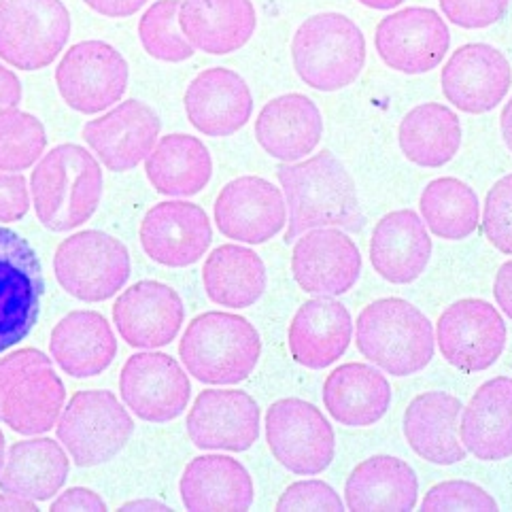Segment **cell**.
<instances>
[{
    "mask_svg": "<svg viewBox=\"0 0 512 512\" xmlns=\"http://www.w3.org/2000/svg\"><path fill=\"white\" fill-rule=\"evenodd\" d=\"M277 179L287 204L285 245H294L296 238L315 228H364L355 181L332 151L323 149L302 162L279 166Z\"/></svg>",
    "mask_w": 512,
    "mask_h": 512,
    "instance_id": "1",
    "label": "cell"
},
{
    "mask_svg": "<svg viewBox=\"0 0 512 512\" xmlns=\"http://www.w3.org/2000/svg\"><path fill=\"white\" fill-rule=\"evenodd\" d=\"M30 198L49 232L88 224L102 200V168L94 153L75 143L49 149L30 175Z\"/></svg>",
    "mask_w": 512,
    "mask_h": 512,
    "instance_id": "2",
    "label": "cell"
},
{
    "mask_svg": "<svg viewBox=\"0 0 512 512\" xmlns=\"http://www.w3.org/2000/svg\"><path fill=\"white\" fill-rule=\"evenodd\" d=\"M179 355L187 374L204 385H236L251 377L262 357V338L241 315L209 311L183 332Z\"/></svg>",
    "mask_w": 512,
    "mask_h": 512,
    "instance_id": "3",
    "label": "cell"
},
{
    "mask_svg": "<svg viewBox=\"0 0 512 512\" xmlns=\"http://www.w3.org/2000/svg\"><path fill=\"white\" fill-rule=\"evenodd\" d=\"M355 343L366 360L383 372L411 377L432 362L436 332L415 304L402 298H381L357 317Z\"/></svg>",
    "mask_w": 512,
    "mask_h": 512,
    "instance_id": "4",
    "label": "cell"
},
{
    "mask_svg": "<svg viewBox=\"0 0 512 512\" xmlns=\"http://www.w3.org/2000/svg\"><path fill=\"white\" fill-rule=\"evenodd\" d=\"M296 75L317 92L349 88L366 64L362 28L343 13H317L304 20L292 39Z\"/></svg>",
    "mask_w": 512,
    "mask_h": 512,
    "instance_id": "5",
    "label": "cell"
},
{
    "mask_svg": "<svg viewBox=\"0 0 512 512\" xmlns=\"http://www.w3.org/2000/svg\"><path fill=\"white\" fill-rule=\"evenodd\" d=\"M56 434L75 466L96 468L122 453L134 434V421L113 391L83 389L66 402Z\"/></svg>",
    "mask_w": 512,
    "mask_h": 512,
    "instance_id": "6",
    "label": "cell"
},
{
    "mask_svg": "<svg viewBox=\"0 0 512 512\" xmlns=\"http://www.w3.org/2000/svg\"><path fill=\"white\" fill-rule=\"evenodd\" d=\"M54 275L68 296L105 302L124 289L132 275L130 251L107 232L81 230L58 245Z\"/></svg>",
    "mask_w": 512,
    "mask_h": 512,
    "instance_id": "7",
    "label": "cell"
},
{
    "mask_svg": "<svg viewBox=\"0 0 512 512\" xmlns=\"http://www.w3.org/2000/svg\"><path fill=\"white\" fill-rule=\"evenodd\" d=\"M71 39V13L62 0H0V60L41 71Z\"/></svg>",
    "mask_w": 512,
    "mask_h": 512,
    "instance_id": "8",
    "label": "cell"
},
{
    "mask_svg": "<svg viewBox=\"0 0 512 512\" xmlns=\"http://www.w3.org/2000/svg\"><path fill=\"white\" fill-rule=\"evenodd\" d=\"M266 442L272 457L298 476L321 474L334 462V428L315 404L300 398H283L268 406Z\"/></svg>",
    "mask_w": 512,
    "mask_h": 512,
    "instance_id": "9",
    "label": "cell"
},
{
    "mask_svg": "<svg viewBox=\"0 0 512 512\" xmlns=\"http://www.w3.org/2000/svg\"><path fill=\"white\" fill-rule=\"evenodd\" d=\"M43 266L22 234L0 226V353L20 345L39 321Z\"/></svg>",
    "mask_w": 512,
    "mask_h": 512,
    "instance_id": "10",
    "label": "cell"
},
{
    "mask_svg": "<svg viewBox=\"0 0 512 512\" xmlns=\"http://www.w3.org/2000/svg\"><path fill=\"white\" fill-rule=\"evenodd\" d=\"M130 81L126 58L105 41H81L64 51L56 85L66 107L98 115L124 98Z\"/></svg>",
    "mask_w": 512,
    "mask_h": 512,
    "instance_id": "11",
    "label": "cell"
},
{
    "mask_svg": "<svg viewBox=\"0 0 512 512\" xmlns=\"http://www.w3.org/2000/svg\"><path fill=\"white\" fill-rule=\"evenodd\" d=\"M508 330L496 306L481 298L453 302L436 321V343L449 366L466 374L496 364L506 349Z\"/></svg>",
    "mask_w": 512,
    "mask_h": 512,
    "instance_id": "12",
    "label": "cell"
},
{
    "mask_svg": "<svg viewBox=\"0 0 512 512\" xmlns=\"http://www.w3.org/2000/svg\"><path fill=\"white\" fill-rule=\"evenodd\" d=\"M119 396L139 419L168 423L190 404L192 383L173 355L151 349L128 357L119 372Z\"/></svg>",
    "mask_w": 512,
    "mask_h": 512,
    "instance_id": "13",
    "label": "cell"
},
{
    "mask_svg": "<svg viewBox=\"0 0 512 512\" xmlns=\"http://www.w3.org/2000/svg\"><path fill=\"white\" fill-rule=\"evenodd\" d=\"M374 47L391 71L425 75L447 58L451 32L434 9L408 7L383 17L374 32Z\"/></svg>",
    "mask_w": 512,
    "mask_h": 512,
    "instance_id": "14",
    "label": "cell"
},
{
    "mask_svg": "<svg viewBox=\"0 0 512 512\" xmlns=\"http://www.w3.org/2000/svg\"><path fill=\"white\" fill-rule=\"evenodd\" d=\"M262 411L247 391L204 389L185 419V430L202 451H249L260 438Z\"/></svg>",
    "mask_w": 512,
    "mask_h": 512,
    "instance_id": "15",
    "label": "cell"
},
{
    "mask_svg": "<svg viewBox=\"0 0 512 512\" xmlns=\"http://www.w3.org/2000/svg\"><path fill=\"white\" fill-rule=\"evenodd\" d=\"M215 224L226 238L262 245L287 226L285 196L264 177H238L221 187L215 200Z\"/></svg>",
    "mask_w": 512,
    "mask_h": 512,
    "instance_id": "16",
    "label": "cell"
},
{
    "mask_svg": "<svg viewBox=\"0 0 512 512\" xmlns=\"http://www.w3.org/2000/svg\"><path fill=\"white\" fill-rule=\"evenodd\" d=\"M162 122L143 100H124L83 126V141L111 173H128L143 164L160 141Z\"/></svg>",
    "mask_w": 512,
    "mask_h": 512,
    "instance_id": "17",
    "label": "cell"
},
{
    "mask_svg": "<svg viewBox=\"0 0 512 512\" xmlns=\"http://www.w3.org/2000/svg\"><path fill=\"white\" fill-rule=\"evenodd\" d=\"M139 238L151 262L166 268H185L207 255L213 226L200 204L166 200L145 213Z\"/></svg>",
    "mask_w": 512,
    "mask_h": 512,
    "instance_id": "18",
    "label": "cell"
},
{
    "mask_svg": "<svg viewBox=\"0 0 512 512\" xmlns=\"http://www.w3.org/2000/svg\"><path fill=\"white\" fill-rule=\"evenodd\" d=\"M442 94L459 111L483 115L500 107L512 85V68L498 47L468 43L455 49L440 75Z\"/></svg>",
    "mask_w": 512,
    "mask_h": 512,
    "instance_id": "19",
    "label": "cell"
},
{
    "mask_svg": "<svg viewBox=\"0 0 512 512\" xmlns=\"http://www.w3.org/2000/svg\"><path fill=\"white\" fill-rule=\"evenodd\" d=\"M292 275L306 294L343 296L360 281L362 253L340 228H315L294 245Z\"/></svg>",
    "mask_w": 512,
    "mask_h": 512,
    "instance_id": "20",
    "label": "cell"
},
{
    "mask_svg": "<svg viewBox=\"0 0 512 512\" xmlns=\"http://www.w3.org/2000/svg\"><path fill=\"white\" fill-rule=\"evenodd\" d=\"M185 321V306L173 287L139 281L113 304V323L124 343L134 349H160L173 343Z\"/></svg>",
    "mask_w": 512,
    "mask_h": 512,
    "instance_id": "21",
    "label": "cell"
},
{
    "mask_svg": "<svg viewBox=\"0 0 512 512\" xmlns=\"http://www.w3.org/2000/svg\"><path fill=\"white\" fill-rule=\"evenodd\" d=\"M183 105L187 119L200 134L226 139L247 126L253 113V96L241 75L215 66L187 85Z\"/></svg>",
    "mask_w": 512,
    "mask_h": 512,
    "instance_id": "22",
    "label": "cell"
},
{
    "mask_svg": "<svg viewBox=\"0 0 512 512\" xmlns=\"http://www.w3.org/2000/svg\"><path fill=\"white\" fill-rule=\"evenodd\" d=\"M66 406V387L54 364H37L17 372L0 391V423L20 436H43L54 430Z\"/></svg>",
    "mask_w": 512,
    "mask_h": 512,
    "instance_id": "23",
    "label": "cell"
},
{
    "mask_svg": "<svg viewBox=\"0 0 512 512\" xmlns=\"http://www.w3.org/2000/svg\"><path fill=\"white\" fill-rule=\"evenodd\" d=\"M353 340V319L343 302L332 296L306 300L289 323L287 343L294 362L323 370L343 357Z\"/></svg>",
    "mask_w": 512,
    "mask_h": 512,
    "instance_id": "24",
    "label": "cell"
},
{
    "mask_svg": "<svg viewBox=\"0 0 512 512\" xmlns=\"http://www.w3.org/2000/svg\"><path fill=\"white\" fill-rule=\"evenodd\" d=\"M464 404L449 391H425L411 400L404 411V436L421 459L434 466H453L466 459L459 436Z\"/></svg>",
    "mask_w": 512,
    "mask_h": 512,
    "instance_id": "25",
    "label": "cell"
},
{
    "mask_svg": "<svg viewBox=\"0 0 512 512\" xmlns=\"http://www.w3.org/2000/svg\"><path fill=\"white\" fill-rule=\"evenodd\" d=\"M432 238L425 221L413 209L387 213L370 236V262L394 285L417 281L432 260Z\"/></svg>",
    "mask_w": 512,
    "mask_h": 512,
    "instance_id": "26",
    "label": "cell"
},
{
    "mask_svg": "<svg viewBox=\"0 0 512 512\" xmlns=\"http://www.w3.org/2000/svg\"><path fill=\"white\" fill-rule=\"evenodd\" d=\"M323 136V117L315 102L304 94L272 98L255 119V139L283 164L311 156Z\"/></svg>",
    "mask_w": 512,
    "mask_h": 512,
    "instance_id": "27",
    "label": "cell"
},
{
    "mask_svg": "<svg viewBox=\"0 0 512 512\" xmlns=\"http://www.w3.org/2000/svg\"><path fill=\"white\" fill-rule=\"evenodd\" d=\"M54 364L73 379H94L105 372L117 355L111 323L96 311L64 315L49 336Z\"/></svg>",
    "mask_w": 512,
    "mask_h": 512,
    "instance_id": "28",
    "label": "cell"
},
{
    "mask_svg": "<svg viewBox=\"0 0 512 512\" xmlns=\"http://www.w3.org/2000/svg\"><path fill=\"white\" fill-rule=\"evenodd\" d=\"M258 26L251 0H181L179 28L196 51L228 56L243 49Z\"/></svg>",
    "mask_w": 512,
    "mask_h": 512,
    "instance_id": "29",
    "label": "cell"
},
{
    "mask_svg": "<svg viewBox=\"0 0 512 512\" xmlns=\"http://www.w3.org/2000/svg\"><path fill=\"white\" fill-rule=\"evenodd\" d=\"M68 470H71V457L60 440L28 436L26 440L13 442L7 451L0 472V491L37 504L49 502L62 491Z\"/></svg>",
    "mask_w": 512,
    "mask_h": 512,
    "instance_id": "30",
    "label": "cell"
},
{
    "mask_svg": "<svg viewBox=\"0 0 512 512\" xmlns=\"http://www.w3.org/2000/svg\"><path fill=\"white\" fill-rule=\"evenodd\" d=\"M459 436L470 455L481 462L512 457V379L496 377L474 391L462 411Z\"/></svg>",
    "mask_w": 512,
    "mask_h": 512,
    "instance_id": "31",
    "label": "cell"
},
{
    "mask_svg": "<svg viewBox=\"0 0 512 512\" xmlns=\"http://www.w3.org/2000/svg\"><path fill=\"white\" fill-rule=\"evenodd\" d=\"M187 510H249L253 479L249 470L230 455H200L185 466L179 481Z\"/></svg>",
    "mask_w": 512,
    "mask_h": 512,
    "instance_id": "32",
    "label": "cell"
},
{
    "mask_svg": "<svg viewBox=\"0 0 512 512\" xmlns=\"http://www.w3.org/2000/svg\"><path fill=\"white\" fill-rule=\"evenodd\" d=\"M391 404V385L381 370L362 362L338 366L323 383V406L347 428H370L379 423Z\"/></svg>",
    "mask_w": 512,
    "mask_h": 512,
    "instance_id": "33",
    "label": "cell"
},
{
    "mask_svg": "<svg viewBox=\"0 0 512 512\" xmlns=\"http://www.w3.org/2000/svg\"><path fill=\"white\" fill-rule=\"evenodd\" d=\"M417 472L394 455H372L357 464L345 483V506L353 512L415 510Z\"/></svg>",
    "mask_w": 512,
    "mask_h": 512,
    "instance_id": "34",
    "label": "cell"
},
{
    "mask_svg": "<svg viewBox=\"0 0 512 512\" xmlns=\"http://www.w3.org/2000/svg\"><path fill=\"white\" fill-rule=\"evenodd\" d=\"M153 190L166 198H190L211 183L213 158L209 147L192 134H166L145 160Z\"/></svg>",
    "mask_w": 512,
    "mask_h": 512,
    "instance_id": "35",
    "label": "cell"
},
{
    "mask_svg": "<svg viewBox=\"0 0 512 512\" xmlns=\"http://www.w3.org/2000/svg\"><path fill=\"white\" fill-rule=\"evenodd\" d=\"M202 285L209 300L228 309H249L268 287L266 264L258 253L243 245L213 249L202 266Z\"/></svg>",
    "mask_w": 512,
    "mask_h": 512,
    "instance_id": "36",
    "label": "cell"
},
{
    "mask_svg": "<svg viewBox=\"0 0 512 512\" xmlns=\"http://www.w3.org/2000/svg\"><path fill=\"white\" fill-rule=\"evenodd\" d=\"M462 136V122L455 111L438 102H423L402 117L398 145L415 166L440 168L457 156Z\"/></svg>",
    "mask_w": 512,
    "mask_h": 512,
    "instance_id": "37",
    "label": "cell"
},
{
    "mask_svg": "<svg viewBox=\"0 0 512 512\" xmlns=\"http://www.w3.org/2000/svg\"><path fill=\"white\" fill-rule=\"evenodd\" d=\"M421 219L442 241H464L481 224V202L468 183L440 177L428 183L419 198Z\"/></svg>",
    "mask_w": 512,
    "mask_h": 512,
    "instance_id": "38",
    "label": "cell"
},
{
    "mask_svg": "<svg viewBox=\"0 0 512 512\" xmlns=\"http://www.w3.org/2000/svg\"><path fill=\"white\" fill-rule=\"evenodd\" d=\"M47 151V132L39 117L17 107L0 109V170L22 173Z\"/></svg>",
    "mask_w": 512,
    "mask_h": 512,
    "instance_id": "39",
    "label": "cell"
},
{
    "mask_svg": "<svg viewBox=\"0 0 512 512\" xmlns=\"http://www.w3.org/2000/svg\"><path fill=\"white\" fill-rule=\"evenodd\" d=\"M181 0H158L139 22V39L147 56L160 62H185L194 58V45L183 37L179 28Z\"/></svg>",
    "mask_w": 512,
    "mask_h": 512,
    "instance_id": "40",
    "label": "cell"
},
{
    "mask_svg": "<svg viewBox=\"0 0 512 512\" xmlns=\"http://www.w3.org/2000/svg\"><path fill=\"white\" fill-rule=\"evenodd\" d=\"M483 232L504 255H512V173L493 183L483 207Z\"/></svg>",
    "mask_w": 512,
    "mask_h": 512,
    "instance_id": "41",
    "label": "cell"
},
{
    "mask_svg": "<svg viewBox=\"0 0 512 512\" xmlns=\"http://www.w3.org/2000/svg\"><path fill=\"white\" fill-rule=\"evenodd\" d=\"M421 510H498V502L474 483L445 481L425 493Z\"/></svg>",
    "mask_w": 512,
    "mask_h": 512,
    "instance_id": "42",
    "label": "cell"
},
{
    "mask_svg": "<svg viewBox=\"0 0 512 512\" xmlns=\"http://www.w3.org/2000/svg\"><path fill=\"white\" fill-rule=\"evenodd\" d=\"M438 3L451 24L466 30H481L502 20L510 0H438Z\"/></svg>",
    "mask_w": 512,
    "mask_h": 512,
    "instance_id": "43",
    "label": "cell"
},
{
    "mask_svg": "<svg viewBox=\"0 0 512 512\" xmlns=\"http://www.w3.org/2000/svg\"><path fill=\"white\" fill-rule=\"evenodd\" d=\"M277 510H345V502L328 483L306 479L292 483L281 493Z\"/></svg>",
    "mask_w": 512,
    "mask_h": 512,
    "instance_id": "44",
    "label": "cell"
},
{
    "mask_svg": "<svg viewBox=\"0 0 512 512\" xmlns=\"http://www.w3.org/2000/svg\"><path fill=\"white\" fill-rule=\"evenodd\" d=\"M30 211V187L22 173H0V221H22Z\"/></svg>",
    "mask_w": 512,
    "mask_h": 512,
    "instance_id": "45",
    "label": "cell"
},
{
    "mask_svg": "<svg viewBox=\"0 0 512 512\" xmlns=\"http://www.w3.org/2000/svg\"><path fill=\"white\" fill-rule=\"evenodd\" d=\"M37 364H54V360H51V355L47 357V353H43L41 349H34V347L17 349L5 357H0V391H3V387L15 377L17 372H22L24 368L37 366Z\"/></svg>",
    "mask_w": 512,
    "mask_h": 512,
    "instance_id": "46",
    "label": "cell"
},
{
    "mask_svg": "<svg viewBox=\"0 0 512 512\" xmlns=\"http://www.w3.org/2000/svg\"><path fill=\"white\" fill-rule=\"evenodd\" d=\"M49 510L62 512V510H96V512H105L107 502L102 500L96 491L88 487H71L64 493H58L54 502L49 504Z\"/></svg>",
    "mask_w": 512,
    "mask_h": 512,
    "instance_id": "47",
    "label": "cell"
},
{
    "mask_svg": "<svg viewBox=\"0 0 512 512\" xmlns=\"http://www.w3.org/2000/svg\"><path fill=\"white\" fill-rule=\"evenodd\" d=\"M83 3L100 15L113 17V20H124V17L139 13L149 0H83Z\"/></svg>",
    "mask_w": 512,
    "mask_h": 512,
    "instance_id": "48",
    "label": "cell"
},
{
    "mask_svg": "<svg viewBox=\"0 0 512 512\" xmlns=\"http://www.w3.org/2000/svg\"><path fill=\"white\" fill-rule=\"evenodd\" d=\"M22 102V81L11 68L0 64V109L17 107Z\"/></svg>",
    "mask_w": 512,
    "mask_h": 512,
    "instance_id": "49",
    "label": "cell"
},
{
    "mask_svg": "<svg viewBox=\"0 0 512 512\" xmlns=\"http://www.w3.org/2000/svg\"><path fill=\"white\" fill-rule=\"evenodd\" d=\"M493 296L500 304L502 313L512 319V260L502 264L496 272V281H493Z\"/></svg>",
    "mask_w": 512,
    "mask_h": 512,
    "instance_id": "50",
    "label": "cell"
},
{
    "mask_svg": "<svg viewBox=\"0 0 512 512\" xmlns=\"http://www.w3.org/2000/svg\"><path fill=\"white\" fill-rule=\"evenodd\" d=\"M0 510H39L37 502L32 500H24V498H17L11 496V493H0Z\"/></svg>",
    "mask_w": 512,
    "mask_h": 512,
    "instance_id": "51",
    "label": "cell"
},
{
    "mask_svg": "<svg viewBox=\"0 0 512 512\" xmlns=\"http://www.w3.org/2000/svg\"><path fill=\"white\" fill-rule=\"evenodd\" d=\"M500 132H502V139L506 143V147L512 153V96L510 100L504 105L502 115H500Z\"/></svg>",
    "mask_w": 512,
    "mask_h": 512,
    "instance_id": "52",
    "label": "cell"
},
{
    "mask_svg": "<svg viewBox=\"0 0 512 512\" xmlns=\"http://www.w3.org/2000/svg\"><path fill=\"white\" fill-rule=\"evenodd\" d=\"M119 510H170V506L158 500H130L119 506Z\"/></svg>",
    "mask_w": 512,
    "mask_h": 512,
    "instance_id": "53",
    "label": "cell"
},
{
    "mask_svg": "<svg viewBox=\"0 0 512 512\" xmlns=\"http://www.w3.org/2000/svg\"><path fill=\"white\" fill-rule=\"evenodd\" d=\"M357 3L368 7V9H377V11H389L396 9L398 5H402L404 0H357Z\"/></svg>",
    "mask_w": 512,
    "mask_h": 512,
    "instance_id": "54",
    "label": "cell"
},
{
    "mask_svg": "<svg viewBox=\"0 0 512 512\" xmlns=\"http://www.w3.org/2000/svg\"><path fill=\"white\" fill-rule=\"evenodd\" d=\"M5 459H7V442H5V434H3V430H0V472H3Z\"/></svg>",
    "mask_w": 512,
    "mask_h": 512,
    "instance_id": "55",
    "label": "cell"
}]
</instances>
